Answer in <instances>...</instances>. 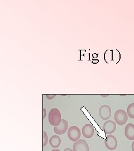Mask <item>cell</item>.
I'll list each match as a JSON object with an SVG mask.
<instances>
[{"instance_id": "7c38bea8", "label": "cell", "mask_w": 134, "mask_h": 151, "mask_svg": "<svg viewBox=\"0 0 134 151\" xmlns=\"http://www.w3.org/2000/svg\"><path fill=\"white\" fill-rule=\"evenodd\" d=\"M127 114L130 118L134 119V103H131L128 106Z\"/></svg>"}, {"instance_id": "52a82bcc", "label": "cell", "mask_w": 134, "mask_h": 151, "mask_svg": "<svg viewBox=\"0 0 134 151\" xmlns=\"http://www.w3.org/2000/svg\"><path fill=\"white\" fill-rule=\"evenodd\" d=\"M68 129V122L65 119H62L61 123L60 124L59 126L54 127V130L55 133L58 134V135H62L64 134L66 131Z\"/></svg>"}, {"instance_id": "2e32d148", "label": "cell", "mask_w": 134, "mask_h": 151, "mask_svg": "<svg viewBox=\"0 0 134 151\" xmlns=\"http://www.w3.org/2000/svg\"><path fill=\"white\" fill-rule=\"evenodd\" d=\"M63 151H73V150H72V149H70V148H67Z\"/></svg>"}, {"instance_id": "e0dca14e", "label": "cell", "mask_w": 134, "mask_h": 151, "mask_svg": "<svg viewBox=\"0 0 134 151\" xmlns=\"http://www.w3.org/2000/svg\"><path fill=\"white\" fill-rule=\"evenodd\" d=\"M131 148H132V151H134V141L133 142V143H132Z\"/></svg>"}, {"instance_id": "d6986e66", "label": "cell", "mask_w": 134, "mask_h": 151, "mask_svg": "<svg viewBox=\"0 0 134 151\" xmlns=\"http://www.w3.org/2000/svg\"><path fill=\"white\" fill-rule=\"evenodd\" d=\"M52 151H60L58 149H55V150H53Z\"/></svg>"}, {"instance_id": "5bb4252c", "label": "cell", "mask_w": 134, "mask_h": 151, "mask_svg": "<svg viewBox=\"0 0 134 151\" xmlns=\"http://www.w3.org/2000/svg\"><path fill=\"white\" fill-rule=\"evenodd\" d=\"M55 96H56V95H51V94H47V95H46V97H47V99H49V100H52V99H54V97H55Z\"/></svg>"}, {"instance_id": "3957f363", "label": "cell", "mask_w": 134, "mask_h": 151, "mask_svg": "<svg viewBox=\"0 0 134 151\" xmlns=\"http://www.w3.org/2000/svg\"><path fill=\"white\" fill-rule=\"evenodd\" d=\"M81 136L80 130L77 126H72L68 130V137L70 139L76 142L80 140Z\"/></svg>"}, {"instance_id": "6da1fadb", "label": "cell", "mask_w": 134, "mask_h": 151, "mask_svg": "<svg viewBox=\"0 0 134 151\" xmlns=\"http://www.w3.org/2000/svg\"><path fill=\"white\" fill-rule=\"evenodd\" d=\"M49 122L53 126L57 127L61 123V114L59 110L57 108L52 109L49 113L48 116Z\"/></svg>"}, {"instance_id": "7a4b0ae2", "label": "cell", "mask_w": 134, "mask_h": 151, "mask_svg": "<svg viewBox=\"0 0 134 151\" xmlns=\"http://www.w3.org/2000/svg\"><path fill=\"white\" fill-rule=\"evenodd\" d=\"M128 114L125 110L119 109L115 112L114 115V118L117 124L120 125H123L128 121Z\"/></svg>"}, {"instance_id": "4fadbf2b", "label": "cell", "mask_w": 134, "mask_h": 151, "mask_svg": "<svg viewBox=\"0 0 134 151\" xmlns=\"http://www.w3.org/2000/svg\"><path fill=\"white\" fill-rule=\"evenodd\" d=\"M43 147L47 146L48 141V135L47 133L43 131Z\"/></svg>"}, {"instance_id": "5b68a950", "label": "cell", "mask_w": 134, "mask_h": 151, "mask_svg": "<svg viewBox=\"0 0 134 151\" xmlns=\"http://www.w3.org/2000/svg\"><path fill=\"white\" fill-rule=\"evenodd\" d=\"M73 150V151H90V148L86 140L80 139L75 143Z\"/></svg>"}, {"instance_id": "9a60e30c", "label": "cell", "mask_w": 134, "mask_h": 151, "mask_svg": "<svg viewBox=\"0 0 134 151\" xmlns=\"http://www.w3.org/2000/svg\"><path fill=\"white\" fill-rule=\"evenodd\" d=\"M45 116H46V109H43V119H45Z\"/></svg>"}, {"instance_id": "8992f818", "label": "cell", "mask_w": 134, "mask_h": 151, "mask_svg": "<svg viewBox=\"0 0 134 151\" xmlns=\"http://www.w3.org/2000/svg\"><path fill=\"white\" fill-rule=\"evenodd\" d=\"M99 114L101 119L108 120L111 115V109L107 105H103L99 110Z\"/></svg>"}, {"instance_id": "ba28073f", "label": "cell", "mask_w": 134, "mask_h": 151, "mask_svg": "<svg viewBox=\"0 0 134 151\" xmlns=\"http://www.w3.org/2000/svg\"><path fill=\"white\" fill-rule=\"evenodd\" d=\"M103 128L106 134H112L116 129V124L113 120H107L103 124Z\"/></svg>"}, {"instance_id": "ac0fdd59", "label": "cell", "mask_w": 134, "mask_h": 151, "mask_svg": "<svg viewBox=\"0 0 134 151\" xmlns=\"http://www.w3.org/2000/svg\"><path fill=\"white\" fill-rule=\"evenodd\" d=\"M101 96H102L103 97H108V96H109V95H101Z\"/></svg>"}, {"instance_id": "277c9868", "label": "cell", "mask_w": 134, "mask_h": 151, "mask_svg": "<svg viewBox=\"0 0 134 151\" xmlns=\"http://www.w3.org/2000/svg\"><path fill=\"white\" fill-rule=\"evenodd\" d=\"M105 146L109 150H115L118 147V140L113 135H108L105 141Z\"/></svg>"}, {"instance_id": "ffe728a7", "label": "cell", "mask_w": 134, "mask_h": 151, "mask_svg": "<svg viewBox=\"0 0 134 151\" xmlns=\"http://www.w3.org/2000/svg\"><path fill=\"white\" fill-rule=\"evenodd\" d=\"M120 96H126V95H120Z\"/></svg>"}, {"instance_id": "9c48e42d", "label": "cell", "mask_w": 134, "mask_h": 151, "mask_svg": "<svg viewBox=\"0 0 134 151\" xmlns=\"http://www.w3.org/2000/svg\"><path fill=\"white\" fill-rule=\"evenodd\" d=\"M94 128L91 124H85L82 128V134L86 138H91L94 135Z\"/></svg>"}, {"instance_id": "8fae6325", "label": "cell", "mask_w": 134, "mask_h": 151, "mask_svg": "<svg viewBox=\"0 0 134 151\" xmlns=\"http://www.w3.org/2000/svg\"><path fill=\"white\" fill-rule=\"evenodd\" d=\"M49 143L53 148H58L60 145L61 139L58 135H53L50 138Z\"/></svg>"}, {"instance_id": "30bf717a", "label": "cell", "mask_w": 134, "mask_h": 151, "mask_svg": "<svg viewBox=\"0 0 134 151\" xmlns=\"http://www.w3.org/2000/svg\"><path fill=\"white\" fill-rule=\"evenodd\" d=\"M125 134L129 140H134V124L133 123L127 124L125 129Z\"/></svg>"}]
</instances>
